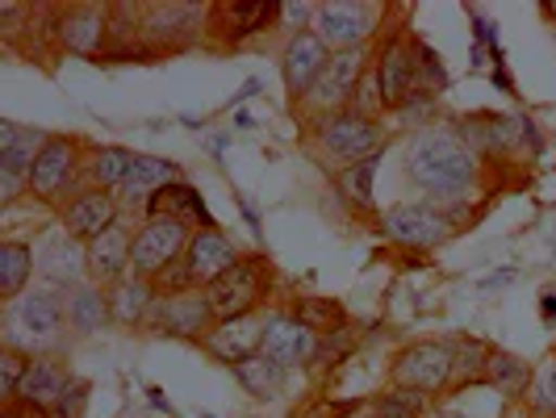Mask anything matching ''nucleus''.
Segmentation results:
<instances>
[{"label": "nucleus", "instance_id": "1", "mask_svg": "<svg viewBox=\"0 0 556 418\" xmlns=\"http://www.w3.org/2000/svg\"><path fill=\"white\" fill-rule=\"evenodd\" d=\"M477 176V155L452 130H418L406 147V180L427 197H460L469 193Z\"/></svg>", "mask_w": 556, "mask_h": 418}, {"label": "nucleus", "instance_id": "2", "mask_svg": "<svg viewBox=\"0 0 556 418\" xmlns=\"http://www.w3.org/2000/svg\"><path fill=\"white\" fill-rule=\"evenodd\" d=\"M268 289H273V264L264 255H239L230 273L205 284V302L218 322H235V318H248L268 297Z\"/></svg>", "mask_w": 556, "mask_h": 418}, {"label": "nucleus", "instance_id": "3", "mask_svg": "<svg viewBox=\"0 0 556 418\" xmlns=\"http://www.w3.org/2000/svg\"><path fill=\"white\" fill-rule=\"evenodd\" d=\"M63 318H67V306L63 297H55L51 289H34L26 297L9 302L4 309V347H17V352H34V347H47L55 343L59 331H63Z\"/></svg>", "mask_w": 556, "mask_h": 418}, {"label": "nucleus", "instance_id": "4", "mask_svg": "<svg viewBox=\"0 0 556 418\" xmlns=\"http://www.w3.org/2000/svg\"><path fill=\"white\" fill-rule=\"evenodd\" d=\"M314 139H318V147H323L331 160H343V167H348V164L368 160V155H381L386 130H381L377 117H361V113H352V110H339V113L318 117Z\"/></svg>", "mask_w": 556, "mask_h": 418}, {"label": "nucleus", "instance_id": "5", "mask_svg": "<svg viewBox=\"0 0 556 418\" xmlns=\"http://www.w3.org/2000/svg\"><path fill=\"white\" fill-rule=\"evenodd\" d=\"M189 226L172 223V218H147L139 235H135V251H130V277L155 280L164 277L176 259H185L189 248Z\"/></svg>", "mask_w": 556, "mask_h": 418}, {"label": "nucleus", "instance_id": "6", "mask_svg": "<svg viewBox=\"0 0 556 418\" xmlns=\"http://www.w3.org/2000/svg\"><path fill=\"white\" fill-rule=\"evenodd\" d=\"M390 377L397 390L435 393L456 377V352L447 343H410L390 364Z\"/></svg>", "mask_w": 556, "mask_h": 418}, {"label": "nucleus", "instance_id": "7", "mask_svg": "<svg viewBox=\"0 0 556 418\" xmlns=\"http://www.w3.org/2000/svg\"><path fill=\"white\" fill-rule=\"evenodd\" d=\"M214 309L205 302V289L189 293V289H176V293H160L155 306L147 314V327L160 334H176V339H210L214 331Z\"/></svg>", "mask_w": 556, "mask_h": 418}, {"label": "nucleus", "instance_id": "8", "mask_svg": "<svg viewBox=\"0 0 556 418\" xmlns=\"http://www.w3.org/2000/svg\"><path fill=\"white\" fill-rule=\"evenodd\" d=\"M76 164H80V142L47 135L38 160L29 167V193L47 201V205H59L72 189V180H76Z\"/></svg>", "mask_w": 556, "mask_h": 418}, {"label": "nucleus", "instance_id": "9", "mask_svg": "<svg viewBox=\"0 0 556 418\" xmlns=\"http://www.w3.org/2000/svg\"><path fill=\"white\" fill-rule=\"evenodd\" d=\"M377 88H381V105H386V110H402L410 97L422 92V76H418V42H406L402 34L386 42L381 63H377Z\"/></svg>", "mask_w": 556, "mask_h": 418}, {"label": "nucleus", "instance_id": "10", "mask_svg": "<svg viewBox=\"0 0 556 418\" xmlns=\"http://www.w3.org/2000/svg\"><path fill=\"white\" fill-rule=\"evenodd\" d=\"M327 63H331V47H327L314 29H298V34L289 38L285 55H280V76H285L289 97H293V101H306L309 88L327 72Z\"/></svg>", "mask_w": 556, "mask_h": 418}, {"label": "nucleus", "instance_id": "11", "mask_svg": "<svg viewBox=\"0 0 556 418\" xmlns=\"http://www.w3.org/2000/svg\"><path fill=\"white\" fill-rule=\"evenodd\" d=\"M372 9L368 4H348V0H331L314 9V34L331 47L334 55L343 51H361V42L372 34Z\"/></svg>", "mask_w": 556, "mask_h": 418}, {"label": "nucleus", "instance_id": "12", "mask_svg": "<svg viewBox=\"0 0 556 418\" xmlns=\"http://www.w3.org/2000/svg\"><path fill=\"white\" fill-rule=\"evenodd\" d=\"M205 17L210 9L201 4H142V38L155 42L160 51H180L201 34Z\"/></svg>", "mask_w": 556, "mask_h": 418}, {"label": "nucleus", "instance_id": "13", "mask_svg": "<svg viewBox=\"0 0 556 418\" xmlns=\"http://www.w3.org/2000/svg\"><path fill=\"white\" fill-rule=\"evenodd\" d=\"M381 230L390 235L393 243H402V248L427 251L444 243L447 235H452V223H447L444 214H435L431 205H393V210L381 214Z\"/></svg>", "mask_w": 556, "mask_h": 418}, {"label": "nucleus", "instance_id": "14", "mask_svg": "<svg viewBox=\"0 0 556 418\" xmlns=\"http://www.w3.org/2000/svg\"><path fill=\"white\" fill-rule=\"evenodd\" d=\"M47 135L38 130H22L13 122L0 126V201H13L22 185H29V167L38 160Z\"/></svg>", "mask_w": 556, "mask_h": 418}, {"label": "nucleus", "instance_id": "15", "mask_svg": "<svg viewBox=\"0 0 556 418\" xmlns=\"http://www.w3.org/2000/svg\"><path fill=\"white\" fill-rule=\"evenodd\" d=\"M364 80V51H343V55H331L327 72L318 76V84L309 88L306 105L318 110L323 117L327 113H339V105H348L356 97V88Z\"/></svg>", "mask_w": 556, "mask_h": 418}, {"label": "nucleus", "instance_id": "16", "mask_svg": "<svg viewBox=\"0 0 556 418\" xmlns=\"http://www.w3.org/2000/svg\"><path fill=\"white\" fill-rule=\"evenodd\" d=\"M235 264H239V251H235V243L226 239L223 230H193V239L185 248V259H180L189 284H201V289L214 284L223 273H230Z\"/></svg>", "mask_w": 556, "mask_h": 418}, {"label": "nucleus", "instance_id": "17", "mask_svg": "<svg viewBox=\"0 0 556 418\" xmlns=\"http://www.w3.org/2000/svg\"><path fill=\"white\" fill-rule=\"evenodd\" d=\"M110 13L113 9H97V4H67L59 9V42L76 55L101 59V47L110 38Z\"/></svg>", "mask_w": 556, "mask_h": 418}, {"label": "nucleus", "instance_id": "18", "mask_svg": "<svg viewBox=\"0 0 556 418\" xmlns=\"http://www.w3.org/2000/svg\"><path fill=\"white\" fill-rule=\"evenodd\" d=\"M110 226H117V197L105 189H84L63 205V235H72L76 243H92Z\"/></svg>", "mask_w": 556, "mask_h": 418}, {"label": "nucleus", "instance_id": "19", "mask_svg": "<svg viewBox=\"0 0 556 418\" xmlns=\"http://www.w3.org/2000/svg\"><path fill=\"white\" fill-rule=\"evenodd\" d=\"M268 360H277L280 368H298L318 356V334L309 331L306 322H298L293 314H277L268 318L264 327V347H260Z\"/></svg>", "mask_w": 556, "mask_h": 418}, {"label": "nucleus", "instance_id": "20", "mask_svg": "<svg viewBox=\"0 0 556 418\" xmlns=\"http://www.w3.org/2000/svg\"><path fill=\"white\" fill-rule=\"evenodd\" d=\"M280 17V4L268 0H226V4H210V29L230 42H243L255 29H268Z\"/></svg>", "mask_w": 556, "mask_h": 418}, {"label": "nucleus", "instance_id": "21", "mask_svg": "<svg viewBox=\"0 0 556 418\" xmlns=\"http://www.w3.org/2000/svg\"><path fill=\"white\" fill-rule=\"evenodd\" d=\"M130 251H135V239L122 230V226H110L105 235H97L92 243H84V264L97 284H117V280L130 277Z\"/></svg>", "mask_w": 556, "mask_h": 418}, {"label": "nucleus", "instance_id": "22", "mask_svg": "<svg viewBox=\"0 0 556 418\" xmlns=\"http://www.w3.org/2000/svg\"><path fill=\"white\" fill-rule=\"evenodd\" d=\"M147 214L151 218H172V223L180 226H205V230H218V223L210 218V210H205V201L197 189H189L185 180H176V185H167L160 193L147 201Z\"/></svg>", "mask_w": 556, "mask_h": 418}, {"label": "nucleus", "instance_id": "23", "mask_svg": "<svg viewBox=\"0 0 556 418\" xmlns=\"http://www.w3.org/2000/svg\"><path fill=\"white\" fill-rule=\"evenodd\" d=\"M264 327L268 322H255V318H235V322H223V327H214L210 339H205V347L226 364H243L251 356H260V347H264Z\"/></svg>", "mask_w": 556, "mask_h": 418}, {"label": "nucleus", "instance_id": "24", "mask_svg": "<svg viewBox=\"0 0 556 418\" xmlns=\"http://www.w3.org/2000/svg\"><path fill=\"white\" fill-rule=\"evenodd\" d=\"M155 284L142 277H126L117 280L110 289V314L117 327H139V322H147V314H151V306H155Z\"/></svg>", "mask_w": 556, "mask_h": 418}, {"label": "nucleus", "instance_id": "25", "mask_svg": "<svg viewBox=\"0 0 556 418\" xmlns=\"http://www.w3.org/2000/svg\"><path fill=\"white\" fill-rule=\"evenodd\" d=\"M180 180V167L172 164V160H155V155H139L135 167H130V176H126V185L117 189V197H126V201H151V197L167 189V185H176Z\"/></svg>", "mask_w": 556, "mask_h": 418}, {"label": "nucleus", "instance_id": "26", "mask_svg": "<svg viewBox=\"0 0 556 418\" xmlns=\"http://www.w3.org/2000/svg\"><path fill=\"white\" fill-rule=\"evenodd\" d=\"M67 385H72V377L55 360H29V372L26 381H22V390H17V397H26L29 406H38V410L51 415L59 406V397L67 393Z\"/></svg>", "mask_w": 556, "mask_h": 418}, {"label": "nucleus", "instance_id": "27", "mask_svg": "<svg viewBox=\"0 0 556 418\" xmlns=\"http://www.w3.org/2000/svg\"><path fill=\"white\" fill-rule=\"evenodd\" d=\"M531 364H523L519 356H510V352H498V347H490V360H485V385H494L502 397H519V393L531 390Z\"/></svg>", "mask_w": 556, "mask_h": 418}, {"label": "nucleus", "instance_id": "28", "mask_svg": "<svg viewBox=\"0 0 556 418\" xmlns=\"http://www.w3.org/2000/svg\"><path fill=\"white\" fill-rule=\"evenodd\" d=\"M135 151L126 147H97L92 160H88V176H92V189H105V193H117L135 167Z\"/></svg>", "mask_w": 556, "mask_h": 418}, {"label": "nucleus", "instance_id": "29", "mask_svg": "<svg viewBox=\"0 0 556 418\" xmlns=\"http://www.w3.org/2000/svg\"><path fill=\"white\" fill-rule=\"evenodd\" d=\"M34 277V251L29 243H0V297L4 302H17L26 280Z\"/></svg>", "mask_w": 556, "mask_h": 418}, {"label": "nucleus", "instance_id": "30", "mask_svg": "<svg viewBox=\"0 0 556 418\" xmlns=\"http://www.w3.org/2000/svg\"><path fill=\"white\" fill-rule=\"evenodd\" d=\"M293 318H298V322H306L318 339H323V334H331V331L339 334L343 331V322H348V314H343V306H339L334 297H302V302L293 306Z\"/></svg>", "mask_w": 556, "mask_h": 418}, {"label": "nucleus", "instance_id": "31", "mask_svg": "<svg viewBox=\"0 0 556 418\" xmlns=\"http://www.w3.org/2000/svg\"><path fill=\"white\" fill-rule=\"evenodd\" d=\"M235 377H239V385L255 397H268V393L280 390V381H285V368L277 360H268L264 352L260 356H251V360L235 364Z\"/></svg>", "mask_w": 556, "mask_h": 418}, {"label": "nucleus", "instance_id": "32", "mask_svg": "<svg viewBox=\"0 0 556 418\" xmlns=\"http://www.w3.org/2000/svg\"><path fill=\"white\" fill-rule=\"evenodd\" d=\"M67 322L76 331H101V322H113L110 297L97 293V289H80L72 302H67Z\"/></svg>", "mask_w": 556, "mask_h": 418}, {"label": "nucleus", "instance_id": "33", "mask_svg": "<svg viewBox=\"0 0 556 418\" xmlns=\"http://www.w3.org/2000/svg\"><path fill=\"white\" fill-rule=\"evenodd\" d=\"M377 160L381 155H368L361 164H348L339 172V189L343 197L356 205V210H372V176H377Z\"/></svg>", "mask_w": 556, "mask_h": 418}, {"label": "nucleus", "instance_id": "34", "mask_svg": "<svg viewBox=\"0 0 556 418\" xmlns=\"http://www.w3.org/2000/svg\"><path fill=\"white\" fill-rule=\"evenodd\" d=\"M422 415H427V406H422V393L415 390L381 393V402L372 410V418H422Z\"/></svg>", "mask_w": 556, "mask_h": 418}, {"label": "nucleus", "instance_id": "35", "mask_svg": "<svg viewBox=\"0 0 556 418\" xmlns=\"http://www.w3.org/2000/svg\"><path fill=\"white\" fill-rule=\"evenodd\" d=\"M72 248H76V239H72V235H55V239L47 243V277L55 280V284H72V277L63 273V264H67V268L80 277V268H76L80 259H76V251H72Z\"/></svg>", "mask_w": 556, "mask_h": 418}, {"label": "nucleus", "instance_id": "36", "mask_svg": "<svg viewBox=\"0 0 556 418\" xmlns=\"http://www.w3.org/2000/svg\"><path fill=\"white\" fill-rule=\"evenodd\" d=\"M531 406H535V415L556 418V356L535 372V381H531Z\"/></svg>", "mask_w": 556, "mask_h": 418}, {"label": "nucleus", "instance_id": "37", "mask_svg": "<svg viewBox=\"0 0 556 418\" xmlns=\"http://www.w3.org/2000/svg\"><path fill=\"white\" fill-rule=\"evenodd\" d=\"M29 360H34V356H26V352H17V347H4V352H0L4 402H9V397H17V390H22V381H26V372H29Z\"/></svg>", "mask_w": 556, "mask_h": 418}, {"label": "nucleus", "instance_id": "38", "mask_svg": "<svg viewBox=\"0 0 556 418\" xmlns=\"http://www.w3.org/2000/svg\"><path fill=\"white\" fill-rule=\"evenodd\" d=\"M84 406H88V385H84V381H72L67 393L59 397V406L51 410V418H80Z\"/></svg>", "mask_w": 556, "mask_h": 418}, {"label": "nucleus", "instance_id": "39", "mask_svg": "<svg viewBox=\"0 0 556 418\" xmlns=\"http://www.w3.org/2000/svg\"><path fill=\"white\" fill-rule=\"evenodd\" d=\"M4 418H51V415L38 410V406H29L26 397H9V402H4Z\"/></svg>", "mask_w": 556, "mask_h": 418}, {"label": "nucleus", "instance_id": "40", "mask_svg": "<svg viewBox=\"0 0 556 418\" xmlns=\"http://www.w3.org/2000/svg\"><path fill=\"white\" fill-rule=\"evenodd\" d=\"M280 17H289V22H306L309 9L306 4H280Z\"/></svg>", "mask_w": 556, "mask_h": 418}, {"label": "nucleus", "instance_id": "41", "mask_svg": "<svg viewBox=\"0 0 556 418\" xmlns=\"http://www.w3.org/2000/svg\"><path fill=\"white\" fill-rule=\"evenodd\" d=\"M540 306H544V314H548V318H556V293H548Z\"/></svg>", "mask_w": 556, "mask_h": 418}]
</instances>
